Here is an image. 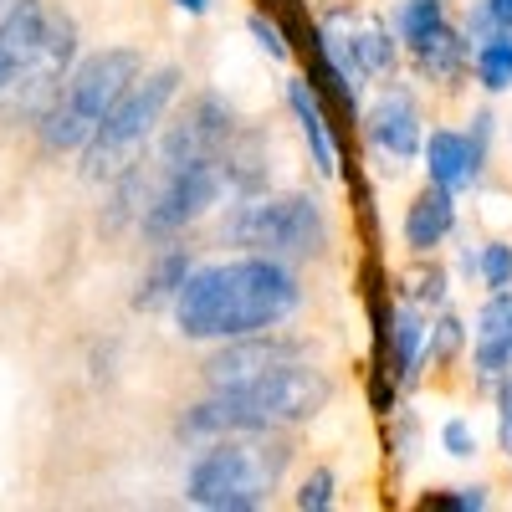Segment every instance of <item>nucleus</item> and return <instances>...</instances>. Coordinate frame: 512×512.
Wrapping results in <instances>:
<instances>
[{
  "mask_svg": "<svg viewBox=\"0 0 512 512\" xmlns=\"http://www.w3.org/2000/svg\"><path fill=\"white\" fill-rule=\"evenodd\" d=\"M303 277L282 256L236 251L221 262H195L175 308V333L185 344H226V338L287 328L303 313Z\"/></svg>",
  "mask_w": 512,
  "mask_h": 512,
  "instance_id": "1",
  "label": "nucleus"
},
{
  "mask_svg": "<svg viewBox=\"0 0 512 512\" xmlns=\"http://www.w3.org/2000/svg\"><path fill=\"white\" fill-rule=\"evenodd\" d=\"M292 456V431H246L205 441L185 466V502L205 512H256L282 492Z\"/></svg>",
  "mask_w": 512,
  "mask_h": 512,
  "instance_id": "2",
  "label": "nucleus"
},
{
  "mask_svg": "<svg viewBox=\"0 0 512 512\" xmlns=\"http://www.w3.org/2000/svg\"><path fill=\"white\" fill-rule=\"evenodd\" d=\"M216 231H221V246L231 251L282 256L292 267L323 262L333 251V216L308 190H262V195L226 200V216Z\"/></svg>",
  "mask_w": 512,
  "mask_h": 512,
  "instance_id": "3",
  "label": "nucleus"
},
{
  "mask_svg": "<svg viewBox=\"0 0 512 512\" xmlns=\"http://www.w3.org/2000/svg\"><path fill=\"white\" fill-rule=\"evenodd\" d=\"M180 93H185V67H180V62L144 67V72L118 93V103L103 113V123L93 128V139L77 149L82 180L108 185L118 169H128L134 159L154 154V139H159L164 118L175 113Z\"/></svg>",
  "mask_w": 512,
  "mask_h": 512,
  "instance_id": "4",
  "label": "nucleus"
},
{
  "mask_svg": "<svg viewBox=\"0 0 512 512\" xmlns=\"http://www.w3.org/2000/svg\"><path fill=\"white\" fill-rule=\"evenodd\" d=\"M149 67L144 47H98L82 52L72 77L62 82V93L52 98V108L36 118V139L47 154H77L93 139V128L103 123V113L118 103V93Z\"/></svg>",
  "mask_w": 512,
  "mask_h": 512,
  "instance_id": "5",
  "label": "nucleus"
},
{
  "mask_svg": "<svg viewBox=\"0 0 512 512\" xmlns=\"http://www.w3.org/2000/svg\"><path fill=\"white\" fill-rule=\"evenodd\" d=\"M226 200H231V185H226L221 154L185 159V164H159L154 195H149L144 216H139V236L149 246L185 241V231H195L210 210H221Z\"/></svg>",
  "mask_w": 512,
  "mask_h": 512,
  "instance_id": "6",
  "label": "nucleus"
},
{
  "mask_svg": "<svg viewBox=\"0 0 512 512\" xmlns=\"http://www.w3.org/2000/svg\"><path fill=\"white\" fill-rule=\"evenodd\" d=\"M425 108H420V88L410 82H374V93L364 98L359 113V139L374 154L379 169L400 175L405 164H420V144H425Z\"/></svg>",
  "mask_w": 512,
  "mask_h": 512,
  "instance_id": "7",
  "label": "nucleus"
},
{
  "mask_svg": "<svg viewBox=\"0 0 512 512\" xmlns=\"http://www.w3.org/2000/svg\"><path fill=\"white\" fill-rule=\"evenodd\" d=\"M77 57H82V31H77V21H72L67 11H52L47 41H41V52L31 57V67L16 77V88L0 98V113H6L11 123H31V128H36V118L52 108V98L62 93V82L72 77Z\"/></svg>",
  "mask_w": 512,
  "mask_h": 512,
  "instance_id": "8",
  "label": "nucleus"
},
{
  "mask_svg": "<svg viewBox=\"0 0 512 512\" xmlns=\"http://www.w3.org/2000/svg\"><path fill=\"white\" fill-rule=\"evenodd\" d=\"M241 128L236 103L216 88H200L190 98L175 103V118H164L159 139H154V159L159 164H185V159H210L231 144V134Z\"/></svg>",
  "mask_w": 512,
  "mask_h": 512,
  "instance_id": "9",
  "label": "nucleus"
},
{
  "mask_svg": "<svg viewBox=\"0 0 512 512\" xmlns=\"http://www.w3.org/2000/svg\"><path fill=\"white\" fill-rule=\"evenodd\" d=\"M236 395L262 415L272 431H297V425L318 420L333 405V379L308 359H292V364L262 374L256 384H246V390H236Z\"/></svg>",
  "mask_w": 512,
  "mask_h": 512,
  "instance_id": "10",
  "label": "nucleus"
},
{
  "mask_svg": "<svg viewBox=\"0 0 512 512\" xmlns=\"http://www.w3.org/2000/svg\"><path fill=\"white\" fill-rule=\"evenodd\" d=\"M292 359H308V344L282 333V328H267V333L210 344V354L200 364V379H205V390H246V384H256L262 374H272Z\"/></svg>",
  "mask_w": 512,
  "mask_h": 512,
  "instance_id": "11",
  "label": "nucleus"
},
{
  "mask_svg": "<svg viewBox=\"0 0 512 512\" xmlns=\"http://www.w3.org/2000/svg\"><path fill=\"white\" fill-rule=\"evenodd\" d=\"M282 108L297 123V139L308 149V164L318 180H344V123H333V108L323 103V93L308 82V72H292L282 82Z\"/></svg>",
  "mask_w": 512,
  "mask_h": 512,
  "instance_id": "12",
  "label": "nucleus"
},
{
  "mask_svg": "<svg viewBox=\"0 0 512 512\" xmlns=\"http://www.w3.org/2000/svg\"><path fill=\"white\" fill-rule=\"evenodd\" d=\"M472 390L477 395H497V384L512 379V287H497L477 303V318H472Z\"/></svg>",
  "mask_w": 512,
  "mask_h": 512,
  "instance_id": "13",
  "label": "nucleus"
},
{
  "mask_svg": "<svg viewBox=\"0 0 512 512\" xmlns=\"http://www.w3.org/2000/svg\"><path fill=\"white\" fill-rule=\"evenodd\" d=\"M405 72H410V82H420V93L456 98L472 82V41L451 21L446 31H436L431 41H420V47L405 52Z\"/></svg>",
  "mask_w": 512,
  "mask_h": 512,
  "instance_id": "14",
  "label": "nucleus"
},
{
  "mask_svg": "<svg viewBox=\"0 0 512 512\" xmlns=\"http://www.w3.org/2000/svg\"><path fill=\"white\" fill-rule=\"evenodd\" d=\"M456 231H461V195H451V190L425 180L405 200V216H400L405 256H410V262H415V256H436L446 241H456Z\"/></svg>",
  "mask_w": 512,
  "mask_h": 512,
  "instance_id": "15",
  "label": "nucleus"
},
{
  "mask_svg": "<svg viewBox=\"0 0 512 512\" xmlns=\"http://www.w3.org/2000/svg\"><path fill=\"white\" fill-rule=\"evenodd\" d=\"M420 169H425V180L451 190V195H477L487 185V175L472 159V144H466V128H456V123H431L425 128Z\"/></svg>",
  "mask_w": 512,
  "mask_h": 512,
  "instance_id": "16",
  "label": "nucleus"
},
{
  "mask_svg": "<svg viewBox=\"0 0 512 512\" xmlns=\"http://www.w3.org/2000/svg\"><path fill=\"white\" fill-rule=\"evenodd\" d=\"M47 21H52L47 0H11V6L0 11V98L16 88V77L41 52V41H47Z\"/></svg>",
  "mask_w": 512,
  "mask_h": 512,
  "instance_id": "17",
  "label": "nucleus"
},
{
  "mask_svg": "<svg viewBox=\"0 0 512 512\" xmlns=\"http://www.w3.org/2000/svg\"><path fill=\"white\" fill-rule=\"evenodd\" d=\"M425 344H431V313L395 292L390 303V333H384V364L395 369L400 390H415L425 379Z\"/></svg>",
  "mask_w": 512,
  "mask_h": 512,
  "instance_id": "18",
  "label": "nucleus"
},
{
  "mask_svg": "<svg viewBox=\"0 0 512 512\" xmlns=\"http://www.w3.org/2000/svg\"><path fill=\"white\" fill-rule=\"evenodd\" d=\"M221 164H226L231 200L262 195L272 185V128L267 123H241L231 134V144L221 149Z\"/></svg>",
  "mask_w": 512,
  "mask_h": 512,
  "instance_id": "19",
  "label": "nucleus"
},
{
  "mask_svg": "<svg viewBox=\"0 0 512 512\" xmlns=\"http://www.w3.org/2000/svg\"><path fill=\"white\" fill-rule=\"evenodd\" d=\"M190 272H195V251L180 246V241H164L149 256V267H144V277L134 287V313H169Z\"/></svg>",
  "mask_w": 512,
  "mask_h": 512,
  "instance_id": "20",
  "label": "nucleus"
},
{
  "mask_svg": "<svg viewBox=\"0 0 512 512\" xmlns=\"http://www.w3.org/2000/svg\"><path fill=\"white\" fill-rule=\"evenodd\" d=\"M354 52H359V67L369 72V82H395L405 72V47L390 26V11H359Z\"/></svg>",
  "mask_w": 512,
  "mask_h": 512,
  "instance_id": "21",
  "label": "nucleus"
},
{
  "mask_svg": "<svg viewBox=\"0 0 512 512\" xmlns=\"http://www.w3.org/2000/svg\"><path fill=\"white\" fill-rule=\"evenodd\" d=\"M472 82L482 88V98L512 93V31L507 26H497L492 36H482L472 47Z\"/></svg>",
  "mask_w": 512,
  "mask_h": 512,
  "instance_id": "22",
  "label": "nucleus"
},
{
  "mask_svg": "<svg viewBox=\"0 0 512 512\" xmlns=\"http://www.w3.org/2000/svg\"><path fill=\"white\" fill-rule=\"evenodd\" d=\"M395 292L410 297V303H420L425 313H441V308H451V297H456V272L446 262H436V256H415V267L400 277Z\"/></svg>",
  "mask_w": 512,
  "mask_h": 512,
  "instance_id": "23",
  "label": "nucleus"
},
{
  "mask_svg": "<svg viewBox=\"0 0 512 512\" xmlns=\"http://www.w3.org/2000/svg\"><path fill=\"white\" fill-rule=\"evenodd\" d=\"M451 21H456L451 0H395V6H390V26H395L405 52L420 47V41H431L436 31H446Z\"/></svg>",
  "mask_w": 512,
  "mask_h": 512,
  "instance_id": "24",
  "label": "nucleus"
},
{
  "mask_svg": "<svg viewBox=\"0 0 512 512\" xmlns=\"http://www.w3.org/2000/svg\"><path fill=\"white\" fill-rule=\"evenodd\" d=\"M466 349H472V328H466V318L456 308H441L431 313V344H425V369L431 374H451Z\"/></svg>",
  "mask_w": 512,
  "mask_h": 512,
  "instance_id": "25",
  "label": "nucleus"
},
{
  "mask_svg": "<svg viewBox=\"0 0 512 512\" xmlns=\"http://www.w3.org/2000/svg\"><path fill=\"white\" fill-rule=\"evenodd\" d=\"M384 451H390V466L395 472H410L425 451V425L410 405H400L395 415H384Z\"/></svg>",
  "mask_w": 512,
  "mask_h": 512,
  "instance_id": "26",
  "label": "nucleus"
},
{
  "mask_svg": "<svg viewBox=\"0 0 512 512\" xmlns=\"http://www.w3.org/2000/svg\"><path fill=\"white\" fill-rule=\"evenodd\" d=\"M246 36L256 41V52H262L267 62H277V67H287V62H297V47H292V31L272 16V11H262L256 6L251 16H246Z\"/></svg>",
  "mask_w": 512,
  "mask_h": 512,
  "instance_id": "27",
  "label": "nucleus"
},
{
  "mask_svg": "<svg viewBox=\"0 0 512 512\" xmlns=\"http://www.w3.org/2000/svg\"><path fill=\"white\" fill-rule=\"evenodd\" d=\"M292 507L297 512H328V507H338V472H333V466H308V472L297 477V487H292Z\"/></svg>",
  "mask_w": 512,
  "mask_h": 512,
  "instance_id": "28",
  "label": "nucleus"
},
{
  "mask_svg": "<svg viewBox=\"0 0 512 512\" xmlns=\"http://www.w3.org/2000/svg\"><path fill=\"white\" fill-rule=\"evenodd\" d=\"M415 507H425V512H487V507H492V487H487V482H472V487H441V492L415 497Z\"/></svg>",
  "mask_w": 512,
  "mask_h": 512,
  "instance_id": "29",
  "label": "nucleus"
},
{
  "mask_svg": "<svg viewBox=\"0 0 512 512\" xmlns=\"http://www.w3.org/2000/svg\"><path fill=\"white\" fill-rule=\"evenodd\" d=\"M466 144H472V159L487 175V169H492V149H497V108H492V98L477 103L472 118H466Z\"/></svg>",
  "mask_w": 512,
  "mask_h": 512,
  "instance_id": "30",
  "label": "nucleus"
},
{
  "mask_svg": "<svg viewBox=\"0 0 512 512\" xmlns=\"http://www.w3.org/2000/svg\"><path fill=\"white\" fill-rule=\"evenodd\" d=\"M436 441H441V451H446L451 461H477V456H482V436H477L472 415H446L441 431H436Z\"/></svg>",
  "mask_w": 512,
  "mask_h": 512,
  "instance_id": "31",
  "label": "nucleus"
},
{
  "mask_svg": "<svg viewBox=\"0 0 512 512\" xmlns=\"http://www.w3.org/2000/svg\"><path fill=\"white\" fill-rule=\"evenodd\" d=\"M477 287H487V292L512 287V241H502V236L482 241V282Z\"/></svg>",
  "mask_w": 512,
  "mask_h": 512,
  "instance_id": "32",
  "label": "nucleus"
},
{
  "mask_svg": "<svg viewBox=\"0 0 512 512\" xmlns=\"http://www.w3.org/2000/svg\"><path fill=\"white\" fill-rule=\"evenodd\" d=\"M451 272H456V282H482V241L472 231H456Z\"/></svg>",
  "mask_w": 512,
  "mask_h": 512,
  "instance_id": "33",
  "label": "nucleus"
},
{
  "mask_svg": "<svg viewBox=\"0 0 512 512\" xmlns=\"http://www.w3.org/2000/svg\"><path fill=\"white\" fill-rule=\"evenodd\" d=\"M492 405H497V451H502V461H512V379L497 384Z\"/></svg>",
  "mask_w": 512,
  "mask_h": 512,
  "instance_id": "34",
  "label": "nucleus"
},
{
  "mask_svg": "<svg viewBox=\"0 0 512 512\" xmlns=\"http://www.w3.org/2000/svg\"><path fill=\"white\" fill-rule=\"evenodd\" d=\"M456 26H461V36L472 41V47H477L482 36H492V31H497V21H492V11H487V0H472V6H466V11L456 16Z\"/></svg>",
  "mask_w": 512,
  "mask_h": 512,
  "instance_id": "35",
  "label": "nucleus"
},
{
  "mask_svg": "<svg viewBox=\"0 0 512 512\" xmlns=\"http://www.w3.org/2000/svg\"><path fill=\"white\" fill-rule=\"evenodd\" d=\"M169 6H175V11H185V16H210V11H216V0H169Z\"/></svg>",
  "mask_w": 512,
  "mask_h": 512,
  "instance_id": "36",
  "label": "nucleus"
},
{
  "mask_svg": "<svg viewBox=\"0 0 512 512\" xmlns=\"http://www.w3.org/2000/svg\"><path fill=\"white\" fill-rule=\"evenodd\" d=\"M487 11H492V21H497V26H507V31H512V0H487Z\"/></svg>",
  "mask_w": 512,
  "mask_h": 512,
  "instance_id": "37",
  "label": "nucleus"
},
{
  "mask_svg": "<svg viewBox=\"0 0 512 512\" xmlns=\"http://www.w3.org/2000/svg\"><path fill=\"white\" fill-rule=\"evenodd\" d=\"M6 6H11V0H0V11H6Z\"/></svg>",
  "mask_w": 512,
  "mask_h": 512,
  "instance_id": "38",
  "label": "nucleus"
},
{
  "mask_svg": "<svg viewBox=\"0 0 512 512\" xmlns=\"http://www.w3.org/2000/svg\"><path fill=\"white\" fill-rule=\"evenodd\" d=\"M507 472H512V461H507Z\"/></svg>",
  "mask_w": 512,
  "mask_h": 512,
  "instance_id": "39",
  "label": "nucleus"
}]
</instances>
